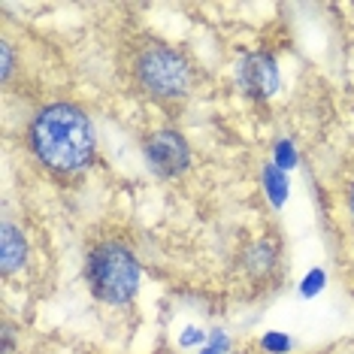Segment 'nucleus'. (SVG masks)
<instances>
[{
    "instance_id": "1",
    "label": "nucleus",
    "mask_w": 354,
    "mask_h": 354,
    "mask_svg": "<svg viewBox=\"0 0 354 354\" xmlns=\"http://www.w3.org/2000/svg\"><path fill=\"white\" fill-rule=\"evenodd\" d=\"M34 158L58 179H73L94 160V124L76 103H49L37 112L28 131Z\"/></svg>"
},
{
    "instance_id": "2",
    "label": "nucleus",
    "mask_w": 354,
    "mask_h": 354,
    "mask_svg": "<svg viewBox=\"0 0 354 354\" xmlns=\"http://www.w3.org/2000/svg\"><path fill=\"white\" fill-rule=\"evenodd\" d=\"M88 288L100 303L124 306L136 297L140 288V263L131 252V245L122 239H103L91 245L85 263Z\"/></svg>"
},
{
    "instance_id": "3",
    "label": "nucleus",
    "mask_w": 354,
    "mask_h": 354,
    "mask_svg": "<svg viewBox=\"0 0 354 354\" xmlns=\"http://www.w3.org/2000/svg\"><path fill=\"white\" fill-rule=\"evenodd\" d=\"M136 79L151 97H182L191 85V67L176 49L155 43L136 58Z\"/></svg>"
},
{
    "instance_id": "4",
    "label": "nucleus",
    "mask_w": 354,
    "mask_h": 354,
    "mask_svg": "<svg viewBox=\"0 0 354 354\" xmlns=\"http://www.w3.org/2000/svg\"><path fill=\"white\" fill-rule=\"evenodd\" d=\"M146 160L160 176H176L191 164V149L179 131L164 127L146 140Z\"/></svg>"
},
{
    "instance_id": "5",
    "label": "nucleus",
    "mask_w": 354,
    "mask_h": 354,
    "mask_svg": "<svg viewBox=\"0 0 354 354\" xmlns=\"http://www.w3.org/2000/svg\"><path fill=\"white\" fill-rule=\"evenodd\" d=\"M239 76H243V85L252 94H263V97H267V94H272L279 88V70L267 55H252V58H245Z\"/></svg>"
},
{
    "instance_id": "6",
    "label": "nucleus",
    "mask_w": 354,
    "mask_h": 354,
    "mask_svg": "<svg viewBox=\"0 0 354 354\" xmlns=\"http://www.w3.org/2000/svg\"><path fill=\"white\" fill-rule=\"evenodd\" d=\"M25 261H28L25 233H21L19 224L3 218V227H0V263H3V276L12 279V272L25 267Z\"/></svg>"
},
{
    "instance_id": "7",
    "label": "nucleus",
    "mask_w": 354,
    "mask_h": 354,
    "mask_svg": "<svg viewBox=\"0 0 354 354\" xmlns=\"http://www.w3.org/2000/svg\"><path fill=\"white\" fill-rule=\"evenodd\" d=\"M263 191L270 194L272 206H281L288 200V173L279 170L276 164H267L263 167Z\"/></svg>"
},
{
    "instance_id": "8",
    "label": "nucleus",
    "mask_w": 354,
    "mask_h": 354,
    "mask_svg": "<svg viewBox=\"0 0 354 354\" xmlns=\"http://www.w3.org/2000/svg\"><path fill=\"white\" fill-rule=\"evenodd\" d=\"M297 160H300V155H297V149H294V142L291 140H279L276 142V149H272V164L279 167V170H294L297 167Z\"/></svg>"
},
{
    "instance_id": "9",
    "label": "nucleus",
    "mask_w": 354,
    "mask_h": 354,
    "mask_svg": "<svg viewBox=\"0 0 354 354\" xmlns=\"http://www.w3.org/2000/svg\"><path fill=\"white\" fill-rule=\"evenodd\" d=\"M261 348L267 354H288L291 351V336L281 333V330H267L261 336Z\"/></svg>"
},
{
    "instance_id": "10",
    "label": "nucleus",
    "mask_w": 354,
    "mask_h": 354,
    "mask_svg": "<svg viewBox=\"0 0 354 354\" xmlns=\"http://www.w3.org/2000/svg\"><path fill=\"white\" fill-rule=\"evenodd\" d=\"M324 285H327V272L321 267H312L309 272H306V279L300 281V294L309 300V297H318L321 291H324Z\"/></svg>"
},
{
    "instance_id": "11",
    "label": "nucleus",
    "mask_w": 354,
    "mask_h": 354,
    "mask_svg": "<svg viewBox=\"0 0 354 354\" xmlns=\"http://www.w3.org/2000/svg\"><path fill=\"white\" fill-rule=\"evenodd\" d=\"M224 351H227V336H221V333H215L203 348V354H224Z\"/></svg>"
},
{
    "instance_id": "12",
    "label": "nucleus",
    "mask_w": 354,
    "mask_h": 354,
    "mask_svg": "<svg viewBox=\"0 0 354 354\" xmlns=\"http://www.w3.org/2000/svg\"><path fill=\"white\" fill-rule=\"evenodd\" d=\"M345 206H348V215H351V221H354V176H351L348 188H345Z\"/></svg>"
}]
</instances>
